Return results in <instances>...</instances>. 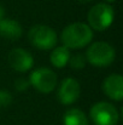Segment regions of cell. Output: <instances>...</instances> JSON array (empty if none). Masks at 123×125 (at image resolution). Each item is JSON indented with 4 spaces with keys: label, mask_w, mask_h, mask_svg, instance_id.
<instances>
[{
    "label": "cell",
    "mask_w": 123,
    "mask_h": 125,
    "mask_svg": "<svg viewBox=\"0 0 123 125\" xmlns=\"http://www.w3.org/2000/svg\"><path fill=\"white\" fill-rule=\"evenodd\" d=\"M29 86H30L29 80H27V79H24V78H18V79L15 82V89L18 90V91H24V90H27Z\"/></svg>",
    "instance_id": "9a60e30c"
},
{
    "label": "cell",
    "mask_w": 123,
    "mask_h": 125,
    "mask_svg": "<svg viewBox=\"0 0 123 125\" xmlns=\"http://www.w3.org/2000/svg\"><path fill=\"white\" fill-rule=\"evenodd\" d=\"M58 83V78L57 74L46 67H40L36 68L35 71L32 72L30 77H29V84L38 90L39 92L42 94H49L52 92Z\"/></svg>",
    "instance_id": "8992f818"
},
{
    "label": "cell",
    "mask_w": 123,
    "mask_h": 125,
    "mask_svg": "<svg viewBox=\"0 0 123 125\" xmlns=\"http://www.w3.org/2000/svg\"><path fill=\"white\" fill-rule=\"evenodd\" d=\"M80 94H81L80 83L75 78L69 77V78H65L60 83L58 92H57V97L62 104L69 106L79 100Z\"/></svg>",
    "instance_id": "52a82bcc"
},
{
    "label": "cell",
    "mask_w": 123,
    "mask_h": 125,
    "mask_svg": "<svg viewBox=\"0 0 123 125\" xmlns=\"http://www.w3.org/2000/svg\"><path fill=\"white\" fill-rule=\"evenodd\" d=\"M64 125H89L86 114L79 108H70L63 117Z\"/></svg>",
    "instance_id": "7c38bea8"
},
{
    "label": "cell",
    "mask_w": 123,
    "mask_h": 125,
    "mask_svg": "<svg viewBox=\"0 0 123 125\" xmlns=\"http://www.w3.org/2000/svg\"><path fill=\"white\" fill-rule=\"evenodd\" d=\"M12 103V96L5 90H0V109L8 107Z\"/></svg>",
    "instance_id": "5bb4252c"
},
{
    "label": "cell",
    "mask_w": 123,
    "mask_h": 125,
    "mask_svg": "<svg viewBox=\"0 0 123 125\" xmlns=\"http://www.w3.org/2000/svg\"><path fill=\"white\" fill-rule=\"evenodd\" d=\"M70 50L65 46H58V47H53L52 52L49 55V61L52 63L53 67L56 68H63L69 63L70 60Z\"/></svg>",
    "instance_id": "8fae6325"
},
{
    "label": "cell",
    "mask_w": 123,
    "mask_h": 125,
    "mask_svg": "<svg viewBox=\"0 0 123 125\" xmlns=\"http://www.w3.org/2000/svg\"><path fill=\"white\" fill-rule=\"evenodd\" d=\"M22 26L13 18H2L0 21V35L7 40H17L22 37Z\"/></svg>",
    "instance_id": "30bf717a"
},
{
    "label": "cell",
    "mask_w": 123,
    "mask_h": 125,
    "mask_svg": "<svg viewBox=\"0 0 123 125\" xmlns=\"http://www.w3.org/2000/svg\"><path fill=\"white\" fill-rule=\"evenodd\" d=\"M80 4H88V2H90L92 0H77Z\"/></svg>",
    "instance_id": "e0dca14e"
},
{
    "label": "cell",
    "mask_w": 123,
    "mask_h": 125,
    "mask_svg": "<svg viewBox=\"0 0 123 125\" xmlns=\"http://www.w3.org/2000/svg\"><path fill=\"white\" fill-rule=\"evenodd\" d=\"M116 57L114 46L105 42H95L89 45L86 51V60L88 63L95 67L110 66Z\"/></svg>",
    "instance_id": "3957f363"
},
{
    "label": "cell",
    "mask_w": 123,
    "mask_h": 125,
    "mask_svg": "<svg viewBox=\"0 0 123 125\" xmlns=\"http://www.w3.org/2000/svg\"><path fill=\"white\" fill-rule=\"evenodd\" d=\"M115 18V11L110 4L106 2H99L95 4L88 12L87 20H88V26L93 31L103 32L107 29Z\"/></svg>",
    "instance_id": "7a4b0ae2"
},
{
    "label": "cell",
    "mask_w": 123,
    "mask_h": 125,
    "mask_svg": "<svg viewBox=\"0 0 123 125\" xmlns=\"http://www.w3.org/2000/svg\"><path fill=\"white\" fill-rule=\"evenodd\" d=\"M89 117L95 125H116L120 119L117 108L110 102H98L92 106Z\"/></svg>",
    "instance_id": "5b68a950"
},
{
    "label": "cell",
    "mask_w": 123,
    "mask_h": 125,
    "mask_svg": "<svg viewBox=\"0 0 123 125\" xmlns=\"http://www.w3.org/2000/svg\"><path fill=\"white\" fill-rule=\"evenodd\" d=\"M106 1V4H110V2H115L116 0H105Z\"/></svg>",
    "instance_id": "ac0fdd59"
},
{
    "label": "cell",
    "mask_w": 123,
    "mask_h": 125,
    "mask_svg": "<svg viewBox=\"0 0 123 125\" xmlns=\"http://www.w3.org/2000/svg\"><path fill=\"white\" fill-rule=\"evenodd\" d=\"M4 15H5V10H4V7L0 5V21L4 18Z\"/></svg>",
    "instance_id": "2e32d148"
},
{
    "label": "cell",
    "mask_w": 123,
    "mask_h": 125,
    "mask_svg": "<svg viewBox=\"0 0 123 125\" xmlns=\"http://www.w3.org/2000/svg\"><path fill=\"white\" fill-rule=\"evenodd\" d=\"M28 39L34 47L40 50H52L56 47V44L58 42L54 29L45 24L33 26L29 29Z\"/></svg>",
    "instance_id": "277c9868"
},
{
    "label": "cell",
    "mask_w": 123,
    "mask_h": 125,
    "mask_svg": "<svg viewBox=\"0 0 123 125\" xmlns=\"http://www.w3.org/2000/svg\"><path fill=\"white\" fill-rule=\"evenodd\" d=\"M86 56L81 55V53H77L75 56H70V60H69V64L73 69H76V71H80L82 69L84 66H86Z\"/></svg>",
    "instance_id": "4fadbf2b"
},
{
    "label": "cell",
    "mask_w": 123,
    "mask_h": 125,
    "mask_svg": "<svg viewBox=\"0 0 123 125\" xmlns=\"http://www.w3.org/2000/svg\"><path fill=\"white\" fill-rule=\"evenodd\" d=\"M93 39V31L90 27L82 22H75L66 26L62 34L60 40L63 46L70 49H82L87 46Z\"/></svg>",
    "instance_id": "6da1fadb"
},
{
    "label": "cell",
    "mask_w": 123,
    "mask_h": 125,
    "mask_svg": "<svg viewBox=\"0 0 123 125\" xmlns=\"http://www.w3.org/2000/svg\"><path fill=\"white\" fill-rule=\"evenodd\" d=\"M8 63L16 72L25 73L33 68L34 58L27 50L22 47H16L12 49L8 53Z\"/></svg>",
    "instance_id": "ba28073f"
},
{
    "label": "cell",
    "mask_w": 123,
    "mask_h": 125,
    "mask_svg": "<svg viewBox=\"0 0 123 125\" xmlns=\"http://www.w3.org/2000/svg\"><path fill=\"white\" fill-rule=\"evenodd\" d=\"M103 91L104 94L114 100L121 101L123 98V78L120 74H111L103 82Z\"/></svg>",
    "instance_id": "9c48e42d"
}]
</instances>
